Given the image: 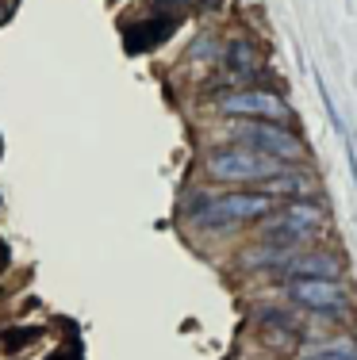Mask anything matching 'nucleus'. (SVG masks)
Listing matches in <instances>:
<instances>
[{
	"instance_id": "nucleus-1",
	"label": "nucleus",
	"mask_w": 357,
	"mask_h": 360,
	"mask_svg": "<svg viewBox=\"0 0 357 360\" xmlns=\"http://www.w3.org/2000/svg\"><path fill=\"white\" fill-rule=\"evenodd\" d=\"M258 226H261V245L296 253V250H308L319 238V230L327 226V207L315 200H288V203H277V211L265 215Z\"/></svg>"
},
{
	"instance_id": "nucleus-2",
	"label": "nucleus",
	"mask_w": 357,
	"mask_h": 360,
	"mask_svg": "<svg viewBox=\"0 0 357 360\" xmlns=\"http://www.w3.org/2000/svg\"><path fill=\"white\" fill-rule=\"evenodd\" d=\"M277 211V200L265 192H227V195H200V211L192 219L208 230H231L246 222H261Z\"/></svg>"
},
{
	"instance_id": "nucleus-3",
	"label": "nucleus",
	"mask_w": 357,
	"mask_h": 360,
	"mask_svg": "<svg viewBox=\"0 0 357 360\" xmlns=\"http://www.w3.org/2000/svg\"><path fill=\"white\" fill-rule=\"evenodd\" d=\"M203 169L211 180H223V184H261V180L277 176L284 165L258 150H246V146H219L203 158Z\"/></svg>"
},
{
	"instance_id": "nucleus-4",
	"label": "nucleus",
	"mask_w": 357,
	"mask_h": 360,
	"mask_svg": "<svg viewBox=\"0 0 357 360\" xmlns=\"http://www.w3.org/2000/svg\"><path fill=\"white\" fill-rule=\"evenodd\" d=\"M231 134L238 139V146L246 150H258L265 158L280 161V165H296V161L308 158V142L284 123H261V119H246V123H234Z\"/></svg>"
},
{
	"instance_id": "nucleus-5",
	"label": "nucleus",
	"mask_w": 357,
	"mask_h": 360,
	"mask_svg": "<svg viewBox=\"0 0 357 360\" xmlns=\"http://www.w3.org/2000/svg\"><path fill=\"white\" fill-rule=\"evenodd\" d=\"M284 295L300 311L319 314V319H346L353 311V295L342 280H288Z\"/></svg>"
},
{
	"instance_id": "nucleus-6",
	"label": "nucleus",
	"mask_w": 357,
	"mask_h": 360,
	"mask_svg": "<svg viewBox=\"0 0 357 360\" xmlns=\"http://www.w3.org/2000/svg\"><path fill=\"white\" fill-rule=\"evenodd\" d=\"M219 111L223 115H238V119H261V123H292V108L280 92H269V89H238V92H227L219 100Z\"/></svg>"
},
{
	"instance_id": "nucleus-7",
	"label": "nucleus",
	"mask_w": 357,
	"mask_h": 360,
	"mask_svg": "<svg viewBox=\"0 0 357 360\" xmlns=\"http://www.w3.org/2000/svg\"><path fill=\"white\" fill-rule=\"evenodd\" d=\"M342 272H346V264L338 253L308 245V250L288 257L277 269V276H284V280H342Z\"/></svg>"
},
{
	"instance_id": "nucleus-8",
	"label": "nucleus",
	"mask_w": 357,
	"mask_h": 360,
	"mask_svg": "<svg viewBox=\"0 0 357 360\" xmlns=\"http://www.w3.org/2000/svg\"><path fill=\"white\" fill-rule=\"evenodd\" d=\"M258 192H265V195H273V200H311V195L319 192V180L311 176V173H300V169H292V165H284L277 176H269V180H261L258 184Z\"/></svg>"
},
{
	"instance_id": "nucleus-9",
	"label": "nucleus",
	"mask_w": 357,
	"mask_h": 360,
	"mask_svg": "<svg viewBox=\"0 0 357 360\" xmlns=\"http://www.w3.org/2000/svg\"><path fill=\"white\" fill-rule=\"evenodd\" d=\"M227 70L234 73V81H253V77L261 73V54L253 42H231L227 46Z\"/></svg>"
},
{
	"instance_id": "nucleus-10",
	"label": "nucleus",
	"mask_w": 357,
	"mask_h": 360,
	"mask_svg": "<svg viewBox=\"0 0 357 360\" xmlns=\"http://www.w3.org/2000/svg\"><path fill=\"white\" fill-rule=\"evenodd\" d=\"M303 360H357V341L350 338H338V341H327V345L311 349Z\"/></svg>"
},
{
	"instance_id": "nucleus-11",
	"label": "nucleus",
	"mask_w": 357,
	"mask_h": 360,
	"mask_svg": "<svg viewBox=\"0 0 357 360\" xmlns=\"http://www.w3.org/2000/svg\"><path fill=\"white\" fill-rule=\"evenodd\" d=\"M46 330H39V326H23V330H4V349L8 353H20L23 345H31V341H39Z\"/></svg>"
}]
</instances>
